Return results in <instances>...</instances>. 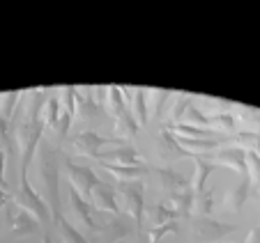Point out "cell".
Returning a JSON list of instances; mask_svg holds the SVG:
<instances>
[{
	"instance_id": "cell-1",
	"label": "cell",
	"mask_w": 260,
	"mask_h": 243,
	"mask_svg": "<svg viewBox=\"0 0 260 243\" xmlns=\"http://www.w3.org/2000/svg\"><path fill=\"white\" fill-rule=\"evenodd\" d=\"M44 106H46L44 90H30L28 94H21L19 108H16V115H21V119H19V129H14L16 142L21 147L19 170H28L37 149H40V142L44 140L42 138L46 129Z\"/></svg>"
},
{
	"instance_id": "cell-2",
	"label": "cell",
	"mask_w": 260,
	"mask_h": 243,
	"mask_svg": "<svg viewBox=\"0 0 260 243\" xmlns=\"http://www.w3.org/2000/svg\"><path fill=\"white\" fill-rule=\"evenodd\" d=\"M37 163H40V179L44 184V199L51 209L60 207V149L49 140L40 142L37 149Z\"/></svg>"
},
{
	"instance_id": "cell-3",
	"label": "cell",
	"mask_w": 260,
	"mask_h": 243,
	"mask_svg": "<svg viewBox=\"0 0 260 243\" xmlns=\"http://www.w3.org/2000/svg\"><path fill=\"white\" fill-rule=\"evenodd\" d=\"M19 172H21V184H19V190H16V195H14V205H19V207H23L25 211H30L42 225H49V220H53L49 202H46L42 195L35 193V188L28 181V170H19Z\"/></svg>"
},
{
	"instance_id": "cell-4",
	"label": "cell",
	"mask_w": 260,
	"mask_h": 243,
	"mask_svg": "<svg viewBox=\"0 0 260 243\" xmlns=\"http://www.w3.org/2000/svg\"><path fill=\"white\" fill-rule=\"evenodd\" d=\"M115 193L124 199L127 214L132 216L136 229H143L145 220V184L143 181H115Z\"/></svg>"
},
{
	"instance_id": "cell-5",
	"label": "cell",
	"mask_w": 260,
	"mask_h": 243,
	"mask_svg": "<svg viewBox=\"0 0 260 243\" xmlns=\"http://www.w3.org/2000/svg\"><path fill=\"white\" fill-rule=\"evenodd\" d=\"M129 140H122V138H108V136H99L97 131H81L74 136V147L76 151L83 156H90V158L97 160L99 154L106 149H113V147H120V145H127Z\"/></svg>"
},
{
	"instance_id": "cell-6",
	"label": "cell",
	"mask_w": 260,
	"mask_h": 243,
	"mask_svg": "<svg viewBox=\"0 0 260 243\" xmlns=\"http://www.w3.org/2000/svg\"><path fill=\"white\" fill-rule=\"evenodd\" d=\"M237 225L223 223V220H214L212 216H196L191 218V232L196 238H203L205 243H219L221 238H226L233 234Z\"/></svg>"
},
{
	"instance_id": "cell-7",
	"label": "cell",
	"mask_w": 260,
	"mask_h": 243,
	"mask_svg": "<svg viewBox=\"0 0 260 243\" xmlns=\"http://www.w3.org/2000/svg\"><path fill=\"white\" fill-rule=\"evenodd\" d=\"M62 163H64V170H67V175H69V186H74L83 197H92V190L97 188L99 181H102L92 172V168L79 166V163H74L69 156H64Z\"/></svg>"
},
{
	"instance_id": "cell-8",
	"label": "cell",
	"mask_w": 260,
	"mask_h": 243,
	"mask_svg": "<svg viewBox=\"0 0 260 243\" xmlns=\"http://www.w3.org/2000/svg\"><path fill=\"white\" fill-rule=\"evenodd\" d=\"M7 225H10V232L12 236L16 238H25V236H32L40 227V220L35 218L30 211H25L23 207L19 205H10L7 207Z\"/></svg>"
},
{
	"instance_id": "cell-9",
	"label": "cell",
	"mask_w": 260,
	"mask_h": 243,
	"mask_svg": "<svg viewBox=\"0 0 260 243\" xmlns=\"http://www.w3.org/2000/svg\"><path fill=\"white\" fill-rule=\"evenodd\" d=\"M69 207H72V211H74V218L79 220L90 234L97 236L99 229H102V223L92 216V207H90V202H85V197L74 188V186H69Z\"/></svg>"
},
{
	"instance_id": "cell-10",
	"label": "cell",
	"mask_w": 260,
	"mask_h": 243,
	"mask_svg": "<svg viewBox=\"0 0 260 243\" xmlns=\"http://www.w3.org/2000/svg\"><path fill=\"white\" fill-rule=\"evenodd\" d=\"M152 172L159 179V186L166 190L168 199L175 197V195H182V193H187V190H191V181H189L184 175H180L175 168L161 166V168H152Z\"/></svg>"
},
{
	"instance_id": "cell-11",
	"label": "cell",
	"mask_w": 260,
	"mask_h": 243,
	"mask_svg": "<svg viewBox=\"0 0 260 243\" xmlns=\"http://www.w3.org/2000/svg\"><path fill=\"white\" fill-rule=\"evenodd\" d=\"M134 227V220L129 214H118L113 216V220H106L102 223V229L97 234V241L99 243H115L120 238H124Z\"/></svg>"
},
{
	"instance_id": "cell-12",
	"label": "cell",
	"mask_w": 260,
	"mask_h": 243,
	"mask_svg": "<svg viewBox=\"0 0 260 243\" xmlns=\"http://www.w3.org/2000/svg\"><path fill=\"white\" fill-rule=\"evenodd\" d=\"M118 163V166H147L145 160L141 158L138 149L134 145H120V147H113V149H106L99 154L97 163Z\"/></svg>"
},
{
	"instance_id": "cell-13",
	"label": "cell",
	"mask_w": 260,
	"mask_h": 243,
	"mask_svg": "<svg viewBox=\"0 0 260 243\" xmlns=\"http://www.w3.org/2000/svg\"><path fill=\"white\" fill-rule=\"evenodd\" d=\"M214 160L223 168H231L235 170L240 177L249 175V163H246V151L242 147H226V149H219L214 154Z\"/></svg>"
},
{
	"instance_id": "cell-14",
	"label": "cell",
	"mask_w": 260,
	"mask_h": 243,
	"mask_svg": "<svg viewBox=\"0 0 260 243\" xmlns=\"http://www.w3.org/2000/svg\"><path fill=\"white\" fill-rule=\"evenodd\" d=\"M92 205L97 207L99 211H108V214L118 216L120 214V207H118V193L115 188L106 184V181H99V186L92 190Z\"/></svg>"
},
{
	"instance_id": "cell-15",
	"label": "cell",
	"mask_w": 260,
	"mask_h": 243,
	"mask_svg": "<svg viewBox=\"0 0 260 243\" xmlns=\"http://www.w3.org/2000/svg\"><path fill=\"white\" fill-rule=\"evenodd\" d=\"M159 151H161V156H166V158H189V156H193L189 149H184V147L180 145V140H177V136L173 131H168L166 127L159 131Z\"/></svg>"
},
{
	"instance_id": "cell-16",
	"label": "cell",
	"mask_w": 260,
	"mask_h": 243,
	"mask_svg": "<svg viewBox=\"0 0 260 243\" xmlns=\"http://www.w3.org/2000/svg\"><path fill=\"white\" fill-rule=\"evenodd\" d=\"M193 163H196V172H193V179H191V188H193V195L201 197V195L207 193V181L214 175L216 166L212 160L201 158V156H193Z\"/></svg>"
},
{
	"instance_id": "cell-17",
	"label": "cell",
	"mask_w": 260,
	"mask_h": 243,
	"mask_svg": "<svg viewBox=\"0 0 260 243\" xmlns=\"http://www.w3.org/2000/svg\"><path fill=\"white\" fill-rule=\"evenodd\" d=\"M102 170L111 172L115 181H143V177L150 172L147 166H118V163H99Z\"/></svg>"
},
{
	"instance_id": "cell-18",
	"label": "cell",
	"mask_w": 260,
	"mask_h": 243,
	"mask_svg": "<svg viewBox=\"0 0 260 243\" xmlns=\"http://www.w3.org/2000/svg\"><path fill=\"white\" fill-rule=\"evenodd\" d=\"M249 193H251V177H240V184H235L226 195V209L233 211V214H240L244 202L249 199Z\"/></svg>"
},
{
	"instance_id": "cell-19",
	"label": "cell",
	"mask_w": 260,
	"mask_h": 243,
	"mask_svg": "<svg viewBox=\"0 0 260 243\" xmlns=\"http://www.w3.org/2000/svg\"><path fill=\"white\" fill-rule=\"evenodd\" d=\"M51 214H53V225L58 227L62 243H88V238H85L83 234L79 232V229H76L67 218H64L62 207H58V209H51Z\"/></svg>"
},
{
	"instance_id": "cell-20",
	"label": "cell",
	"mask_w": 260,
	"mask_h": 243,
	"mask_svg": "<svg viewBox=\"0 0 260 243\" xmlns=\"http://www.w3.org/2000/svg\"><path fill=\"white\" fill-rule=\"evenodd\" d=\"M168 131H173L180 138H198V140H210V138H221L216 136L214 129H201L196 124H187V122H180V124H171Z\"/></svg>"
},
{
	"instance_id": "cell-21",
	"label": "cell",
	"mask_w": 260,
	"mask_h": 243,
	"mask_svg": "<svg viewBox=\"0 0 260 243\" xmlns=\"http://www.w3.org/2000/svg\"><path fill=\"white\" fill-rule=\"evenodd\" d=\"M106 92H108L106 94V112L113 117V119H118V117L127 110V99H124V94H122V88H120V85H108Z\"/></svg>"
},
{
	"instance_id": "cell-22",
	"label": "cell",
	"mask_w": 260,
	"mask_h": 243,
	"mask_svg": "<svg viewBox=\"0 0 260 243\" xmlns=\"http://www.w3.org/2000/svg\"><path fill=\"white\" fill-rule=\"evenodd\" d=\"M223 142H233L235 147H242L244 151L260 154V133L258 131H240L233 136H223Z\"/></svg>"
},
{
	"instance_id": "cell-23",
	"label": "cell",
	"mask_w": 260,
	"mask_h": 243,
	"mask_svg": "<svg viewBox=\"0 0 260 243\" xmlns=\"http://www.w3.org/2000/svg\"><path fill=\"white\" fill-rule=\"evenodd\" d=\"M115 129H118V138H122V140H129V138H134L138 133V129H141V124L136 122V117H134V112L124 110L122 115L115 119Z\"/></svg>"
},
{
	"instance_id": "cell-24",
	"label": "cell",
	"mask_w": 260,
	"mask_h": 243,
	"mask_svg": "<svg viewBox=\"0 0 260 243\" xmlns=\"http://www.w3.org/2000/svg\"><path fill=\"white\" fill-rule=\"evenodd\" d=\"M180 218V214L175 211V207L171 202H154L152 207V227L154 225H166L173 223V220Z\"/></svg>"
},
{
	"instance_id": "cell-25",
	"label": "cell",
	"mask_w": 260,
	"mask_h": 243,
	"mask_svg": "<svg viewBox=\"0 0 260 243\" xmlns=\"http://www.w3.org/2000/svg\"><path fill=\"white\" fill-rule=\"evenodd\" d=\"M210 127L233 131L237 127V115L233 110H214V112H210Z\"/></svg>"
},
{
	"instance_id": "cell-26",
	"label": "cell",
	"mask_w": 260,
	"mask_h": 243,
	"mask_svg": "<svg viewBox=\"0 0 260 243\" xmlns=\"http://www.w3.org/2000/svg\"><path fill=\"white\" fill-rule=\"evenodd\" d=\"M62 101L58 97H49L46 99V106H44V119H46V127L51 129H58V122L62 117Z\"/></svg>"
},
{
	"instance_id": "cell-27",
	"label": "cell",
	"mask_w": 260,
	"mask_h": 243,
	"mask_svg": "<svg viewBox=\"0 0 260 243\" xmlns=\"http://www.w3.org/2000/svg\"><path fill=\"white\" fill-rule=\"evenodd\" d=\"M134 117L138 124H147L150 115H147V101H145V90H134Z\"/></svg>"
},
{
	"instance_id": "cell-28",
	"label": "cell",
	"mask_w": 260,
	"mask_h": 243,
	"mask_svg": "<svg viewBox=\"0 0 260 243\" xmlns=\"http://www.w3.org/2000/svg\"><path fill=\"white\" fill-rule=\"evenodd\" d=\"M191 108V94H180L173 103V110H171V124H180L182 117L189 112Z\"/></svg>"
},
{
	"instance_id": "cell-29",
	"label": "cell",
	"mask_w": 260,
	"mask_h": 243,
	"mask_svg": "<svg viewBox=\"0 0 260 243\" xmlns=\"http://www.w3.org/2000/svg\"><path fill=\"white\" fill-rule=\"evenodd\" d=\"M177 232H180V223H177V220H173V223L154 225V227H150L147 236H150V243H159L164 236H168V234H177Z\"/></svg>"
},
{
	"instance_id": "cell-30",
	"label": "cell",
	"mask_w": 260,
	"mask_h": 243,
	"mask_svg": "<svg viewBox=\"0 0 260 243\" xmlns=\"http://www.w3.org/2000/svg\"><path fill=\"white\" fill-rule=\"evenodd\" d=\"M246 163H249L251 184H255L260 188V154H255V151H246Z\"/></svg>"
},
{
	"instance_id": "cell-31",
	"label": "cell",
	"mask_w": 260,
	"mask_h": 243,
	"mask_svg": "<svg viewBox=\"0 0 260 243\" xmlns=\"http://www.w3.org/2000/svg\"><path fill=\"white\" fill-rule=\"evenodd\" d=\"M193 209L198 211V216H212V209H214V195H212V190H207L205 195L196 197Z\"/></svg>"
},
{
	"instance_id": "cell-32",
	"label": "cell",
	"mask_w": 260,
	"mask_h": 243,
	"mask_svg": "<svg viewBox=\"0 0 260 243\" xmlns=\"http://www.w3.org/2000/svg\"><path fill=\"white\" fill-rule=\"evenodd\" d=\"M237 117H240L242 122H246V124H255V127L260 124V110H255V108L237 106Z\"/></svg>"
},
{
	"instance_id": "cell-33",
	"label": "cell",
	"mask_w": 260,
	"mask_h": 243,
	"mask_svg": "<svg viewBox=\"0 0 260 243\" xmlns=\"http://www.w3.org/2000/svg\"><path fill=\"white\" fill-rule=\"evenodd\" d=\"M171 97V92H164V90H150V92H147V99H152V110H154V115H159V112H161V108H164V101H166V99Z\"/></svg>"
},
{
	"instance_id": "cell-34",
	"label": "cell",
	"mask_w": 260,
	"mask_h": 243,
	"mask_svg": "<svg viewBox=\"0 0 260 243\" xmlns=\"http://www.w3.org/2000/svg\"><path fill=\"white\" fill-rule=\"evenodd\" d=\"M187 117L191 122H196V124H205V127H210V115H205V112H201L198 108H189V112H187Z\"/></svg>"
},
{
	"instance_id": "cell-35",
	"label": "cell",
	"mask_w": 260,
	"mask_h": 243,
	"mask_svg": "<svg viewBox=\"0 0 260 243\" xmlns=\"http://www.w3.org/2000/svg\"><path fill=\"white\" fill-rule=\"evenodd\" d=\"M72 119H74V117L69 115L67 110H62V117H60V122H58V136H60V138L67 136L69 127H72Z\"/></svg>"
},
{
	"instance_id": "cell-36",
	"label": "cell",
	"mask_w": 260,
	"mask_h": 243,
	"mask_svg": "<svg viewBox=\"0 0 260 243\" xmlns=\"http://www.w3.org/2000/svg\"><path fill=\"white\" fill-rule=\"evenodd\" d=\"M5 160H7V151L0 149V188L7 190V179H5Z\"/></svg>"
},
{
	"instance_id": "cell-37",
	"label": "cell",
	"mask_w": 260,
	"mask_h": 243,
	"mask_svg": "<svg viewBox=\"0 0 260 243\" xmlns=\"http://www.w3.org/2000/svg\"><path fill=\"white\" fill-rule=\"evenodd\" d=\"M244 243H260V225H258V227H253L249 234H246Z\"/></svg>"
},
{
	"instance_id": "cell-38",
	"label": "cell",
	"mask_w": 260,
	"mask_h": 243,
	"mask_svg": "<svg viewBox=\"0 0 260 243\" xmlns=\"http://www.w3.org/2000/svg\"><path fill=\"white\" fill-rule=\"evenodd\" d=\"M12 205V195L7 193L5 188H0V209H5V207Z\"/></svg>"
},
{
	"instance_id": "cell-39",
	"label": "cell",
	"mask_w": 260,
	"mask_h": 243,
	"mask_svg": "<svg viewBox=\"0 0 260 243\" xmlns=\"http://www.w3.org/2000/svg\"><path fill=\"white\" fill-rule=\"evenodd\" d=\"M42 243H53V236H51V232L44 234V238H42Z\"/></svg>"
},
{
	"instance_id": "cell-40",
	"label": "cell",
	"mask_w": 260,
	"mask_h": 243,
	"mask_svg": "<svg viewBox=\"0 0 260 243\" xmlns=\"http://www.w3.org/2000/svg\"><path fill=\"white\" fill-rule=\"evenodd\" d=\"M219 243H226V241H219ZM231 243H244V241H231Z\"/></svg>"
}]
</instances>
